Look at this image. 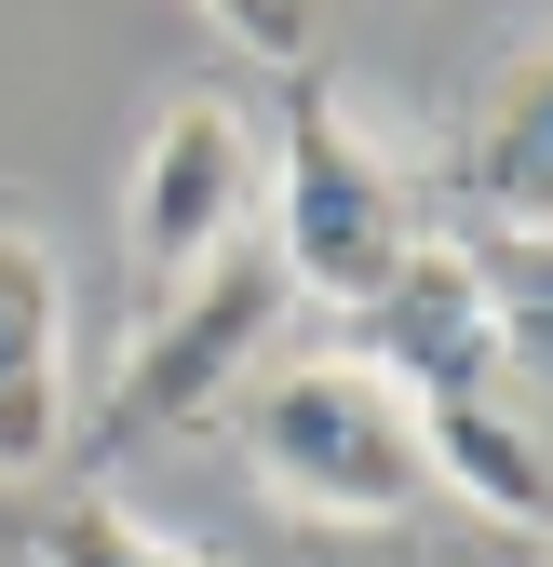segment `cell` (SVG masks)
Segmentation results:
<instances>
[{"mask_svg": "<svg viewBox=\"0 0 553 567\" xmlns=\"http://www.w3.org/2000/svg\"><path fill=\"white\" fill-rule=\"evenodd\" d=\"M419 244H432L419 163H405L324 68H298L284 122H270V257H284V284L324 298V311H378Z\"/></svg>", "mask_w": 553, "mask_h": 567, "instance_id": "obj_1", "label": "cell"}, {"mask_svg": "<svg viewBox=\"0 0 553 567\" xmlns=\"http://www.w3.org/2000/svg\"><path fill=\"white\" fill-rule=\"evenodd\" d=\"M243 419V460L284 514L311 527H405L432 501V446H419V405H405L365 351H298L270 365L257 392H230Z\"/></svg>", "mask_w": 553, "mask_h": 567, "instance_id": "obj_2", "label": "cell"}, {"mask_svg": "<svg viewBox=\"0 0 553 567\" xmlns=\"http://www.w3.org/2000/svg\"><path fill=\"white\" fill-rule=\"evenodd\" d=\"M459 257H487L513 311H540V244H553V54L513 41L487 68V95L446 122V163L419 176Z\"/></svg>", "mask_w": 553, "mask_h": 567, "instance_id": "obj_3", "label": "cell"}, {"mask_svg": "<svg viewBox=\"0 0 553 567\" xmlns=\"http://www.w3.org/2000/svg\"><path fill=\"white\" fill-rule=\"evenodd\" d=\"M284 257L270 244H230V257H202L176 270V298L163 324L122 351V379H108V419H95V446H135V433H176V419H217L243 392V365L270 351V324H284Z\"/></svg>", "mask_w": 553, "mask_h": 567, "instance_id": "obj_4", "label": "cell"}, {"mask_svg": "<svg viewBox=\"0 0 553 567\" xmlns=\"http://www.w3.org/2000/svg\"><path fill=\"white\" fill-rule=\"evenodd\" d=\"M257 217H270V122H257L230 82L163 95V122L135 135V176H122L135 257L176 284V270H202V257H230Z\"/></svg>", "mask_w": 553, "mask_h": 567, "instance_id": "obj_5", "label": "cell"}, {"mask_svg": "<svg viewBox=\"0 0 553 567\" xmlns=\"http://www.w3.org/2000/svg\"><path fill=\"white\" fill-rule=\"evenodd\" d=\"M365 324V365L405 392V405H446V392H526L513 365H526V338H540V311H513L500 284H487V257H459L446 230L392 270V298L378 311H352Z\"/></svg>", "mask_w": 553, "mask_h": 567, "instance_id": "obj_6", "label": "cell"}, {"mask_svg": "<svg viewBox=\"0 0 553 567\" xmlns=\"http://www.w3.org/2000/svg\"><path fill=\"white\" fill-rule=\"evenodd\" d=\"M82 433V351H67V270L28 217H0V486H28Z\"/></svg>", "mask_w": 553, "mask_h": 567, "instance_id": "obj_7", "label": "cell"}, {"mask_svg": "<svg viewBox=\"0 0 553 567\" xmlns=\"http://www.w3.org/2000/svg\"><path fill=\"white\" fill-rule=\"evenodd\" d=\"M419 446H432V486H459L487 527L540 540V419H526V392H446V405H419Z\"/></svg>", "mask_w": 553, "mask_h": 567, "instance_id": "obj_8", "label": "cell"}, {"mask_svg": "<svg viewBox=\"0 0 553 567\" xmlns=\"http://www.w3.org/2000/svg\"><path fill=\"white\" fill-rule=\"evenodd\" d=\"M41 567H217L202 540H176L163 514H135L122 486H67L41 514Z\"/></svg>", "mask_w": 553, "mask_h": 567, "instance_id": "obj_9", "label": "cell"}, {"mask_svg": "<svg viewBox=\"0 0 553 567\" xmlns=\"http://www.w3.org/2000/svg\"><path fill=\"white\" fill-rule=\"evenodd\" d=\"M202 14H217V41L243 68L298 82V68H324V14H337V0H202Z\"/></svg>", "mask_w": 553, "mask_h": 567, "instance_id": "obj_10", "label": "cell"}]
</instances>
